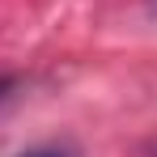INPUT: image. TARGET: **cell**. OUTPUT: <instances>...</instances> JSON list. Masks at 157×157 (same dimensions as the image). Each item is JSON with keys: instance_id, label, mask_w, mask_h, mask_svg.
Instances as JSON below:
<instances>
[{"instance_id": "obj_1", "label": "cell", "mask_w": 157, "mask_h": 157, "mask_svg": "<svg viewBox=\"0 0 157 157\" xmlns=\"http://www.w3.org/2000/svg\"><path fill=\"white\" fill-rule=\"evenodd\" d=\"M26 157H68V153H59V149H34V153H26Z\"/></svg>"}, {"instance_id": "obj_2", "label": "cell", "mask_w": 157, "mask_h": 157, "mask_svg": "<svg viewBox=\"0 0 157 157\" xmlns=\"http://www.w3.org/2000/svg\"><path fill=\"white\" fill-rule=\"evenodd\" d=\"M0 94H4V85H0Z\"/></svg>"}]
</instances>
